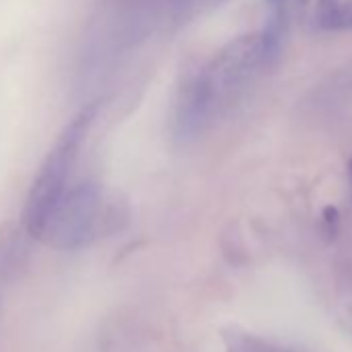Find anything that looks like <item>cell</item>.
I'll return each instance as SVG.
<instances>
[{"label": "cell", "mask_w": 352, "mask_h": 352, "mask_svg": "<svg viewBox=\"0 0 352 352\" xmlns=\"http://www.w3.org/2000/svg\"><path fill=\"white\" fill-rule=\"evenodd\" d=\"M272 65L259 32L228 42L181 85L174 104V135L181 141L204 135Z\"/></svg>", "instance_id": "cell-1"}, {"label": "cell", "mask_w": 352, "mask_h": 352, "mask_svg": "<svg viewBox=\"0 0 352 352\" xmlns=\"http://www.w3.org/2000/svg\"><path fill=\"white\" fill-rule=\"evenodd\" d=\"M124 204L96 183L71 185L50 210L36 239L48 247L73 251L87 247L120 228Z\"/></svg>", "instance_id": "cell-2"}, {"label": "cell", "mask_w": 352, "mask_h": 352, "mask_svg": "<svg viewBox=\"0 0 352 352\" xmlns=\"http://www.w3.org/2000/svg\"><path fill=\"white\" fill-rule=\"evenodd\" d=\"M98 104L81 108L60 131L52 149L48 151L25 204V226L32 236H38L50 210L58 204L63 193L71 187V172L79 151L96 120Z\"/></svg>", "instance_id": "cell-3"}, {"label": "cell", "mask_w": 352, "mask_h": 352, "mask_svg": "<svg viewBox=\"0 0 352 352\" xmlns=\"http://www.w3.org/2000/svg\"><path fill=\"white\" fill-rule=\"evenodd\" d=\"M352 104V60L327 75L309 96V108L331 112Z\"/></svg>", "instance_id": "cell-4"}, {"label": "cell", "mask_w": 352, "mask_h": 352, "mask_svg": "<svg viewBox=\"0 0 352 352\" xmlns=\"http://www.w3.org/2000/svg\"><path fill=\"white\" fill-rule=\"evenodd\" d=\"M350 0H296V11L307 32H329L338 13Z\"/></svg>", "instance_id": "cell-5"}, {"label": "cell", "mask_w": 352, "mask_h": 352, "mask_svg": "<svg viewBox=\"0 0 352 352\" xmlns=\"http://www.w3.org/2000/svg\"><path fill=\"white\" fill-rule=\"evenodd\" d=\"M226 0H168V11H170V21L176 28H185L199 17L212 13Z\"/></svg>", "instance_id": "cell-6"}, {"label": "cell", "mask_w": 352, "mask_h": 352, "mask_svg": "<svg viewBox=\"0 0 352 352\" xmlns=\"http://www.w3.org/2000/svg\"><path fill=\"white\" fill-rule=\"evenodd\" d=\"M228 352H278V350L270 348L267 344H263L259 340H253V338H247V336H236V338L230 340Z\"/></svg>", "instance_id": "cell-7"}, {"label": "cell", "mask_w": 352, "mask_h": 352, "mask_svg": "<svg viewBox=\"0 0 352 352\" xmlns=\"http://www.w3.org/2000/svg\"><path fill=\"white\" fill-rule=\"evenodd\" d=\"M329 32H352V0L338 13Z\"/></svg>", "instance_id": "cell-8"}, {"label": "cell", "mask_w": 352, "mask_h": 352, "mask_svg": "<svg viewBox=\"0 0 352 352\" xmlns=\"http://www.w3.org/2000/svg\"><path fill=\"white\" fill-rule=\"evenodd\" d=\"M348 168H350V176H352V162H350V166H348Z\"/></svg>", "instance_id": "cell-9"}]
</instances>
